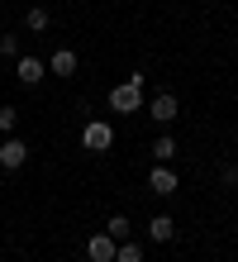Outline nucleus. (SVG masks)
Instances as JSON below:
<instances>
[{"mask_svg": "<svg viewBox=\"0 0 238 262\" xmlns=\"http://www.w3.org/2000/svg\"><path fill=\"white\" fill-rule=\"evenodd\" d=\"M29 162V143L24 138H0V167H5V172H19V167Z\"/></svg>", "mask_w": 238, "mask_h": 262, "instance_id": "3", "label": "nucleus"}, {"mask_svg": "<svg viewBox=\"0 0 238 262\" xmlns=\"http://www.w3.org/2000/svg\"><path fill=\"white\" fill-rule=\"evenodd\" d=\"M0 57H19V38H14V34L0 38Z\"/></svg>", "mask_w": 238, "mask_h": 262, "instance_id": "15", "label": "nucleus"}, {"mask_svg": "<svg viewBox=\"0 0 238 262\" xmlns=\"http://www.w3.org/2000/svg\"><path fill=\"white\" fill-rule=\"evenodd\" d=\"M143 86H148V76H143V72H129L119 86H110V110H115V115L143 110Z\"/></svg>", "mask_w": 238, "mask_h": 262, "instance_id": "1", "label": "nucleus"}, {"mask_svg": "<svg viewBox=\"0 0 238 262\" xmlns=\"http://www.w3.org/2000/svg\"><path fill=\"white\" fill-rule=\"evenodd\" d=\"M48 72L72 76V72H76V53H72V48H57V53H53V62H48Z\"/></svg>", "mask_w": 238, "mask_h": 262, "instance_id": "9", "label": "nucleus"}, {"mask_svg": "<svg viewBox=\"0 0 238 262\" xmlns=\"http://www.w3.org/2000/svg\"><path fill=\"white\" fill-rule=\"evenodd\" d=\"M148 238H153V243H171V238H177V220H171V214H153Z\"/></svg>", "mask_w": 238, "mask_h": 262, "instance_id": "8", "label": "nucleus"}, {"mask_svg": "<svg viewBox=\"0 0 238 262\" xmlns=\"http://www.w3.org/2000/svg\"><path fill=\"white\" fill-rule=\"evenodd\" d=\"M105 234L115 238V243H124V238L134 234V224H129V214H110V224H105Z\"/></svg>", "mask_w": 238, "mask_h": 262, "instance_id": "10", "label": "nucleus"}, {"mask_svg": "<svg viewBox=\"0 0 238 262\" xmlns=\"http://www.w3.org/2000/svg\"><path fill=\"white\" fill-rule=\"evenodd\" d=\"M14 119H19V110H14V105H0V138L14 134Z\"/></svg>", "mask_w": 238, "mask_h": 262, "instance_id": "14", "label": "nucleus"}, {"mask_svg": "<svg viewBox=\"0 0 238 262\" xmlns=\"http://www.w3.org/2000/svg\"><path fill=\"white\" fill-rule=\"evenodd\" d=\"M14 76H19L24 86H38L43 76H48V62H38V57H24V53H19V57H14Z\"/></svg>", "mask_w": 238, "mask_h": 262, "instance_id": "6", "label": "nucleus"}, {"mask_svg": "<svg viewBox=\"0 0 238 262\" xmlns=\"http://www.w3.org/2000/svg\"><path fill=\"white\" fill-rule=\"evenodd\" d=\"M177 186H181V181H177V172H171L167 162H157L153 172H148V191L153 195H177Z\"/></svg>", "mask_w": 238, "mask_h": 262, "instance_id": "4", "label": "nucleus"}, {"mask_svg": "<svg viewBox=\"0 0 238 262\" xmlns=\"http://www.w3.org/2000/svg\"><path fill=\"white\" fill-rule=\"evenodd\" d=\"M115 248H119V243L110 238V234H95V238L86 243V257H91V262H115Z\"/></svg>", "mask_w": 238, "mask_h": 262, "instance_id": "7", "label": "nucleus"}, {"mask_svg": "<svg viewBox=\"0 0 238 262\" xmlns=\"http://www.w3.org/2000/svg\"><path fill=\"white\" fill-rule=\"evenodd\" d=\"M115 262H143V248H138V243H129V238H124L119 248H115Z\"/></svg>", "mask_w": 238, "mask_h": 262, "instance_id": "13", "label": "nucleus"}, {"mask_svg": "<svg viewBox=\"0 0 238 262\" xmlns=\"http://www.w3.org/2000/svg\"><path fill=\"white\" fill-rule=\"evenodd\" d=\"M224 186H238V167H233V162L224 167Z\"/></svg>", "mask_w": 238, "mask_h": 262, "instance_id": "16", "label": "nucleus"}, {"mask_svg": "<svg viewBox=\"0 0 238 262\" xmlns=\"http://www.w3.org/2000/svg\"><path fill=\"white\" fill-rule=\"evenodd\" d=\"M81 148H86V152H110V148H115V129H110L105 119H86V129H81Z\"/></svg>", "mask_w": 238, "mask_h": 262, "instance_id": "2", "label": "nucleus"}, {"mask_svg": "<svg viewBox=\"0 0 238 262\" xmlns=\"http://www.w3.org/2000/svg\"><path fill=\"white\" fill-rule=\"evenodd\" d=\"M233 152H238V138H233Z\"/></svg>", "mask_w": 238, "mask_h": 262, "instance_id": "17", "label": "nucleus"}, {"mask_svg": "<svg viewBox=\"0 0 238 262\" xmlns=\"http://www.w3.org/2000/svg\"><path fill=\"white\" fill-rule=\"evenodd\" d=\"M24 24H29V29H34V34H43V29H48V24H53V14H48L43 5H34V10H29V14H24Z\"/></svg>", "mask_w": 238, "mask_h": 262, "instance_id": "12", "label": "nucleus"}, {"mask_svg": "<svg viewBox=\"0 0 238 262\" xmlns=\"http://www.w3.org/2000/svg\"><path fill=\"white\" fill-rule=\"evenodd\" d=\"M177 110H181V105H177V96H171V91H157V96L148 100V115L157 119V124H171V119H177Z\"/></svg>", "mask_w": 238, "mask_h": 262, "instance_id": "5", "label": "nucleus"}, {"mask_svg": "<svg viewBox=\"0 0 238 262\" xmlns=\"http://www.w3.org/2000/svg\"><path fill=\"white\" fill-rule=\"evenodd\" d=\"M177 158V138L162 134V138H153V162H171Z\"/></svg>", "mask_w": 238, "mask_h": 262, "instance_id": "11", "label": "nucleus"}]
</instances>
